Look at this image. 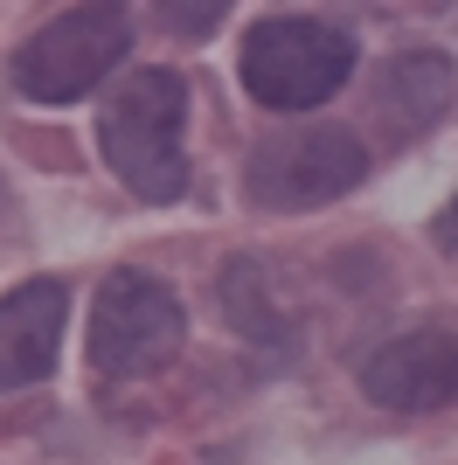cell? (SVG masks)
Segmentation results:
<instances>
[{"mask_svg":"<svg viewBox=\"0 0 458 465\" xmlns=\"http://www.w3.org/2000/svg\"><path fill=\"white\" fill-rule=\"evenodd\" d=\"M362 396L396 417H431L458 403V333L444 327H410L382 341L362 361Z\"/></svg>","mask_w":458,"mask_h":465,"instance_id":"obj_6","label":"cell"},{"mask_svg":"<svg viewBox=\"0 0 458 465\" xmlns=\"http://www.w3.org/2000/svg\"><path fill=\"white\" fill-rule=\"evenodd\" d=\"M63 327H70V285L63 278H28V285L0 292V396L35 389L56 369Z\"/></svg>","mask_w":458,"mask_h":465,"instance_id":"obj_7","label":"cell"},{"mask_svg":"<svg viewBox=\"0 0 458 465\" xmlns=\"http://www.w3.org/2000/svg\"><path fill=\"white\" fill-rule=\"evenodd\" d=\"M438 236H444V243H458V202H452V209L438 215Z\"/></svg>","mask_w":458,"mask_h":465,"instance_id":"obj_11","label":"cell"},{"mask_svg":"<svg viewBox=\"0 0 458 465\" xmlns=\"http://www.w3.org/2000/svg\"><path fill=\"white\" fill-rule=\"evenodd\" d=\"M354 77V35L313 15H271L244 35V91L264 112H320Z\"/></svg>","mask_w":458,"mask_h":465,"instance_id":"obj_3","label":"cell"},{"mask_svg":"<svg viewBox=\"0 0 458 465\" xmlns=\"http://www.w3.org/2000/svg\"><path fill=\"white\" fill-rule=\"evenodd\" d=\"M452 97H458V70L438 49H403V56H389L375 70V118L396 139L431 133V125L452 112Z\"/></svg>","mask_w":458,"mask_h":465,"instance_id":"obj_8","label":"cell"},{"mask_svg":"<svg viewBox=\"0 0 458 465\" xmlns=\"http://www.w3.org/2000/svg\"><path fill=\"white\" fill-rule=\"evenodd\" d=\"M133 56V7L125 0H76L70 15L15 49V91L28 104H76Z\"/></svg>","mask_w":458,"mask_h":465,"instance_id":"obj_2","label":"cell"},{"mask_svg":"<svg viewBox=\"0 0 458 465\" xmlns=\"http://www.w3.org/2000/svg\"><path fill=\"white\" fill-rule=\"evenodd\" d=\"M215 292H223V320L257 348H285L299 333V306H292V292L278 285V272L264 257H229Z\"/></svg>","mask_w":458,"mask_h":465,"instance_id":"obj_9","label":"cell"},{"mask_svg":"<svg viewBox=\"0 0 458 465\" xmlns=\"http://www.w3.org/2000/svg\"><path fill=\"white\" fill-rule=\"evenodd\" d=\"M368 181V146L347 125H305V133H271L244 167V188L264 215H313L334 209L341 194Z\"/></svg>","mask_w":458,"mask_h":465,"instance_id":"obj_4","label":"cell"},{"mask_svg":"<svg viewBox=\"0 0 458 465\" xmlns=\"http://www.w3.org/2000/svg\"><path fill=\"white\" fill-rule=\"evenodd\" d=\"M181 341H188V312H181V292L167 278L125 264L97 285L91 341H84L97 375H153L181 354Z\"/></svg>","mask_w":458,"mask_h":465,"instance_id":"obj_5","label":"cell"},{"mask_svg":"<svg viewBox=\"0 0 458 465\" xmlns=\"http://www.w3.org/2000/svg\"><path fill=\"white\" fill-rule=\"evenodd\" d=\"M153 7H160V21L174 35H215L229 15V0H153Z\"/></svg>","mask_w":458,"mask_h":465,"instance_id":"obj_10","label":"cell"},{"mask_svg":"<svg viewBox=\"0 0 458 465\" xmlns=\"http://www.w3.org/2000/svg\"><path fill=\"white\" fill-rule=\"evenodd\" d=\"M97 146L139 202L188 194V84L174 70H133L97 112Z\"/></svg>","mask_w":458,"mask_h":465,"instance_id":"obj_1","label":"cell"},{"mask_svg":"<svg viewBox=\"0 0 458 465\" xmlns=\"http://www.w3.org/2000/svg\"><path fill=\"white\" fill-rule=\"evenodd\" d=\"M417 7H423V0H417Z\"/></svg>","mask_w":458,"mask_h":465,"instance_id":"obj_12","label":"cell"}]
</instances>
